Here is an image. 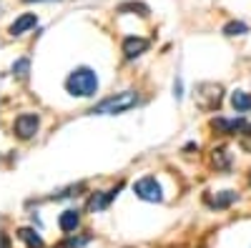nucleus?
I'll return each instance as SVG.
<instances>
[{"mask_svg":"<svg viewBox=\"0 0 251 248\" xmlns=\"http://www.w3.org/2000/svg\"><path fill=\"white\" fill-rule=\"evenodd\" d=\"M133 106H138V93L123 90V93H116V95H111V98H106V100H100L91 113H93V115H116V113L131 111Z\"/></svg>","mask_w":251,"mask_h":248,"instance_id":"f03ea898","label":"nucleus"},{"mask_svg":"<svg viewBox=\"0 0 251 248\" xmlns=\"http://www.w3.org/2000/svg\"><path fill=\"white\" fill-rule=\"evenodd\" d=\"M174 95H176V100L183 98V83H181V78H176V83H174Z\"/></svg>","mask_w":251,"mask_h":248,"instance_id":"a211bd4d","label":"nucleus"},{"mask_svg":"<svg viewBox=\"0 0 251 248\" xmlns=\"http://www.w3.org/2000/svg\"><path fill=\"white\" fill-rule=\"evenodd\" d=\"M214 163L219 165V168H228V163H231V158L226 156V151H224V148H219V151H214Z\"/></svg>","mask_w":251,"mask_h":248,"instance_id":"f3484780","label":"nucleus"},{"mask_svg":"<svg viewBox=\"0 0 251 248\" xmlns=\"http://www.w3.org/2000/svg\"><path fill=\"white\" fill-rule=\"evenodd\" d=\"M58 225H60V231H63V233H73L78 225H80V211H75V208L63 211L60 218H58Z\"/></svg>","mask_w":251,"mask_h":248,"instance_id":"6e6552de","label":"nucleus"},{"mask_svg":"<svg viewBox=\"0 0 251 248\" xmlns=\"http://www.w3.org/2000/svg\"><path fill=\"white\" fill-rule=\"evenodd\" d=\"M146 50H149V40L146 38H136V35H131V38H126L123 40V53H126V58H138V55H143Z\"/></svg>","mask_w":251,"mask_h":248,"instance_id":"0eeeda50","label":"nucleus"},{"mask_svg":"<svg viewBox=\"0 0 251 248\" xmlns=\"http://www.w3.org/2000/svg\"><path fill=\"white\" fill-rule=\"evenodd\" d=\"M211 128L221 135H236V133H244L249 128V123L244 118H214Z\"/></svg>","mask_w":251,"mask_h":248,"instance_id":"423d86ee","label":"nucleus"},{"mask_svg":"<svg viewBox=\"0 0 251 248\" xmlns=\"http://www.w3.org/2000/svg\"><path fill=\"white\" fill-rule=\"evenodd\" d=\"M13 73H15L18 78H25V75L30 73V60H28V58H18L15 63H13Z\"/></svg>","mask_w":251,"mask_h":248,"instance_id":"2eb2a0df","label":"nucleus"},{"mask_svg":"<svg viewBox=\"0 0 251 248\" xmlns=\"http://www.w3.org/2000/svg\"><path fill=\"white\" fill-rule=\"evenodd\" d=\"M221 98H224V88L216 86V83H201V86H196V106L203 111L219 108Z\"/></svg>","mask_w":251,"mask_h":248,"instance_id":"7ed1b4c3","label":"nucleus"},{"mask_svg":"<svg viewBox=\"0 0 251 248\" xmlns=\"http://www.w3.org/2000/svg\"><path fill=\"white\" fill-rule=\"evenodd\" d=\"M236 198H239V196H236L234 191H221L216 198H208V205H211V208H216V211H219V208H228V205H231Z\"/></svg>","mask_w":251,"mask_h":248,"instance_id":"f8f14e48","label":"nucleus"},{"mask_svg":"<svg viewBox=\"0 0 251 248\" xmlns=\"http://www.w3.org/2000/svg\"><path fill=\"white\" fill-rule=\"evenodd\" d=\"M231 106L236 113H249L251 111V93H246V90L231 93Z\"/></svg>","mask_w":251,"mask_h":248,"instance_id":"9b49d317","label":"nucleus"},{"mask_svg":"<svg viewBox=\"0 0 251 248\" xmlns=\"http://www.w3.org/2000/svg\"><path fill=\"white\" fill-rule=\"evenodd\" d=\"M118 191H121V185H118V188H113V191H108V193H96V196L91 198V203H88V208H91V211H103V208H108V203L118 196Z\"/></svg>","mask_w":251,"mask_h":248,"instance_id":"9d476101","label":"nucleus"},{"mask_svg":"<svg viewBox=\"0 0 251 248\" xmlns=\"http://www.w3.org/2000/svg\"><path fill=\"white\" fill-rule=\"evenodd\" d=\"M121 13H126V10H133V13H138V15H149V5H143V3H123L121 8H118Z\"/></svg>","mask_w":251,"mask_h":248,"instance_id":"dca6fc26","label":"nucleus"},{"mask_svg":"<svg viewBox=\"0 0 251 248\" xmlns=\"http://www.w3.org/2000/svg\"><path fill=\"white\" fill-rule=\"evenodd\" d=\"M246 33H249V25L241 23V20H231V23L224 25V35H228V38H234V35H246Z\"/></svg>","mask_w":251,"mask_h":248,"instance_id":"4468645a","label":"nucleus"},{"mask_svg":"<svg viewBox=\"0 0 251 248\" xmlns=\"http://www.w3.org/2000/svg\"><path fill=\"white\" fill-rule=\"evenodd\" d=\"M18 238L25 241L28 248H43V238H40L33 228H20V231H18Z\"/></svg>","mask_w":251,"mask_h":248,"instance_id":"ddd939ff","label":"nucleus"},{"mask_svg":"<svg viewBox=\"0 0 251 248\" xmlns=\"http://www.w3.org/2000/svg\"><path fill=\"white\" fill-rule=\"evenodd\" d=\"M66 90L71 95H78V98H91L98 90V75L91 68H86V66L75 68L68 75V80H66Z\"/></svg>","mask_w":251,"mask_h":248,"instance_id":"f257e3e1","label":"nucleus"},{"mask_svg":"<svg viewBox=\"0 0 251 248\" xmlns=\"http://www.w3.org/2000/svg\"><path fill=\"white\" fill-rule=\"evenodd\" d=\"M38 128H40V118L35 113H23L13 123V131L18 133V138H33L38 133Z\"/></svg>","mask_w":251,"mask_h":248,"instance_id":"39448f33","label":"nucleus"},{"mask_svg":"<svg viewBox=\"0 0 251 248\" xmlns=\"http://www.w3.org/2000/svg\"><path fill=\"white\" fill-rule=\"evenodd\" d=\"M133 193H136L141 201H149V203H158V201H163L161 183H158L153 176H146V178L136 180V183H133Z\"/></svg>","mask_w":251,"mask_h":248,"instance_id":"20e7f679","label":"nucleus"},{"mask_svg":"<svg viewBox=\"0 0 251 248\" xmlns=\"http://www.w3.org/2000/svg\"><path fill=\"white\" fill-rule=\"evenodd\" d=\"M23 3H43V0H23Z\"/></svg>","mask_w":251,"mask_h":248,"instance_id":"6ab92c4d","label":"nucleus"},{"mask_svg":"<svg viewBox=\"0 0 251 248\" xmlns=\"http://www.w3.org/2000/svg\"><path fill=\"white\" fill-rule=\"evenodd\" d=\"M35 23H38V18H35V13H23L15 23L10 25V35H23L25 30H30V28H35Z\"/></svg>","mask_w":251,"mask_h":248,"instance_id":"1a4fd4ad","label":"nucleus"}]
</instances>
